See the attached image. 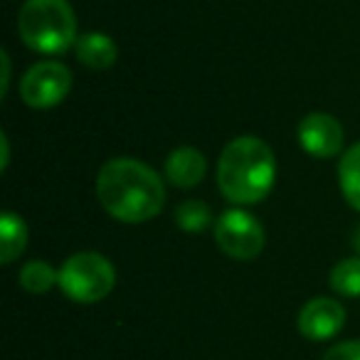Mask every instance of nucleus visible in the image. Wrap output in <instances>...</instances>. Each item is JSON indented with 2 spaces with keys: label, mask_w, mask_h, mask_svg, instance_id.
<instances>
[{
  "label": "nucleus",
  "mask_w": 360,
  "mask_h": 360,
  "mask_svg": "<svg viewBox=\"0 0 360 360\" xmlns=\"http://www.w3.org/2000/svg\"><path fill=\"white\" fill-rule=\"evenodd\" d=\"M60 289L75 304H96L116 286V269L99 252H77L60 266Z\"/></svg>",
  "instance_id": "20e7f679"
},
{
  "label": "nucleus",
  "mask_w": 360,
  "mask_h": 360,
  "mask_svg": "<svg viewBox=\"0 0 360 360\" xmlns=\"http://www.w3.org/2000/svg\"><path fill=\"white\" fill-rule=\"evenodd\" d=\"M96 198L114 220L141 225L163 210L165 188L143 160L111 158L96 173Z\"/></svg>",
  "instance_id": "f257e3e1"
},
{
  "label": "nucleus",
  "mask_w": 360,
  "mask_h": 360,
  "mask_svg": "<svg viewBox=\"0 0 360 360\" xmlns=\"http://www.w3.org/2000/svg\"><path fill=\"white\" fill-rule=\"evenodd\" d=\"M77 60L89 70H109L119 60V47L104 32H84L75 45Z\"/></svg>",
  "instance_id": "9d476101"
},
{
  "label": "nucleus",
  "mask_w": 360,
  "mask_h": 360,
  "mask_svg": "<svg viewBox=\"0 0 360 360\" xmlns=\"http://www.w3.org/2000/svg\"><path fill=\"white\" fill-rule=\"evenodd\" d=\"M18 32L30 50L62 55L77 45V15L67 0H25L18 13Z\"/></svg>",
  "instance_id": "7ed1b4c3"
},
{
  "label": "nucleus",
  "mask_w": 360,
  "mask_h": 360,
  "mask_svg": "<svg viewBox=\"0 0 360 360\" xmlns=\"http://www.w3.org/2000/svg\"><path fill=\"white\" fill-rule=\"evenodd\" d=\"M215 242L230 259H257L264 250V227L252 212L225 210L215 222Z\"/></svg>",
  "instance_id": "39448f33"
},
{
  "label": "nucleus",
  "mask_w": 360,
  "mask_h": 360,
  "mask_svg": "<svg viewBox=\"0 0 360 360\" xmlns=\"http://www.w3.org/2000/svg\"><path fill=\"white\" fill-rule=\"evenodd\" d=\"M0 65H3V84H0V94L6 96L8 94V84H11V57H8V52L3 50L0 52Z\"/></svg>",
  "instance_id": "f3484780"
},
{
  "label": "nucleus",
  "mask_w": 360,
  "mask_h": 360,
  "mask_svg": "<svg viewBox=\"0 0 360 360\" xmlns=\"http://www.w3.org/2000/svg\"><path fill=\"white\" fill-rule=\"evenodd\" d=\"M276 180L274 150L257 136H237L217 160V186L235 205H255L271 193Z\"/></svg>",
  "instance_id": "f03ea898"
},
{
  "label": "nucleus",
  "mask_w": 360,
  "mask_h": 360,
  "mask_svg": "<svg viewBox=\"0 0 360 360\" xmlns=\"http://www.w3.org/2000/svg\"><path fill=\"white\" fill-rule=\"evenodd\" d=\"M0 146H3V160H0V168L6 170L8 163H11V143H8V136H0Z\"/></svg>",
  "instance_id": "a211bd4d"
},
{
  "label": "nucleus",
  "mask_w": 360,
  "mask_h": 360,
  "mask_svg": "<svg viewBox=\"0 0 360 360\" xmlns=\"http://www.w3.org/2000/svg\"><path fill=\"white\" fill-rule=\"evenodd\" d=\"M353 247L360 252V225H358V230H355V235H353Z\"/></svg>",
  "instance_id": "6ab92c4d"
},
{
  "label": "nucleus",
  "mask_w": 360,
  "mask_h": 360,
  "mask_svg": "<svg viewBox=\"0 0 360 360\" xmlns=\"http://www.w3.org/2000/svg\"><path fill=\"white\" fill-rule=\"evenodd\" d=\"M338 183L345 202L360 212V143L350 146L338 163Z\"/></svg>",
  "instance_id": "f8f14e48"
},
{
  "label": "nucleus",
  "mask_w": 360,
  "mask_h": 360,
  "mask_svg": "<svg viewBox=\"0 0 360 360\" xmlns=\"http://www.w3.org/2000/svg\"><path fill=\"white\" fill-rule=\"evenodd\" d=\"M321 360H360V340H343L326 350Z\"/></svg>",
  "instance_id": "dca6fc26"
},
{
  "label": "nucleus",
  "mask_w": 360,
  "mask_h": 360,
  "mask_svg": "<svg viewBox=\"0 0 360 360\" xmlns=\"http://www.w3.org/2000/svg\"><path fill=\"white\" fill-rule=\"evenodd\" d=\"M27 247V225L18 212L6 210L0 215V262L11 264L25 252Z\"/></svg>",
  "instance_id": "9b49d317"
},
{
  "label": "nucleus",
  "mask_w": 360,
  "mask_h": 360,
  "mask_svg": "<svg viewBox=\"0 0 360 360\" xmlns=\"http://www.w3.org/2000/svg\"><path fill=\"white\" fill-rule=\"evenodd\" d=\"M175 225L186 232H202L212 225V212L202 200H186L175 210Z\"/></svg>",
  "instance_id": "2eb2a0df"
},
{
  "label": "nucleus",
  "mask_w": 360,
  "mask_h": 360,
  "mask_svg": "<svg viewBox=\"0 0 360 360\" xmlns=\"http://www.w3.org/2000/svg\"><path fill=\"white\" fill-rule=\"evenodd\" d=\"M328 284L335 294L360 299V257H348L330 269Z\"/></svg>",
  "instance_id": "ddd939ff"
},
{
  "label": "nucleus",
  "mask_w": 360,
  "mask_h": 360,
  "mask_svg": "<svg viewBox=\"0 0 360 360\" xmlns=\"http://www.w3.org/2000/svg\"><path fill=\"white\" fill-rule=\"evenodd\" d=\"M296 323H299V330L304 338L316 340V343L330 340L343 328L345 309L340 301L330 299V296H316V299L304 304V309L299 311Z\"/></svg>",
  "instance_id": "6e6552de"
},
{
  "label": "nucleus",
  "mask_w": 360,
  "mask_h": 360,
  "mask_svg": "<svg viewBox=\"0 0 360 360\" xmlns=\"http://www.w3.org/2000/svg\"><path fill=\"white\" fill-rule=\"evenodd\" d=\"M60 279V271L42 259L27 262L20 269V286L30 294H47Z\"/></svg>",
  "instance_id": "4468645a"
},
{
  "label": "nucleus",
  "mask_w": 360,
  "mask_h": 360,
  "mask_svg": "<svg viewBox=\"0 0 360 360\" xmlns=\"http://www.w3.org/2000/svg\"><path fill=\"white\" fill-rule=\"evenodd\" d=\"M207 173V160L193 146H183V148L170 150L165 158V180L170 186L180 188V191H191V188L200 186L202 178Z\"/></svg>",
  "instance_id": "1a4fd4ad"
},
{
  "label": "nucleus",
  "mask_w": 360,
  "mask_h": 360,
  "mask_svg": "<svg viewBox=\"0 0 360 360\" xmlns=\"http://www.w3.org/2000/svg\"><path fill=\"white\" fill-rule=\"evenodd\" d=\"M296 136L301 148L314 158H333L343 148V126L335 116L323 111L306 114L296 129Z\"/></svg>",
  "instance_id": "0eeeda50"
},
{
  "label": "nucleus",
  "mask_w": 360,
  "mask_h": 360,
  "mask_svg": "<svg viewBox=\"0 0 360 360\" xmlns=\"http://www.w3.org/2000/svg\"><path fill=\"white\" fill-rule=\"evenodd\" d=\"M72 91V72L62 62L45 60L32 65L20 82V96L30 109H52Z\"/></svg>",
  "instance_id": "423d86ee"
}]
</instances>
